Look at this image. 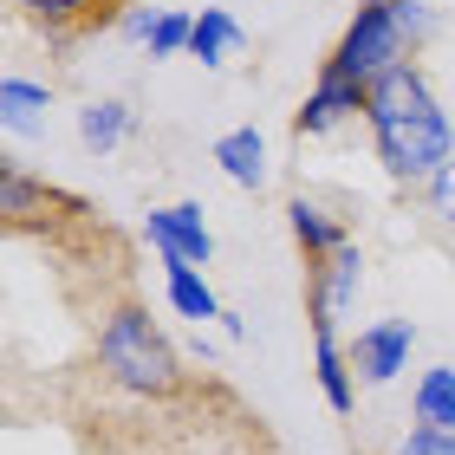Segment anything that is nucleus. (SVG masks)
Returning <instances> with one entry per match:
<instances>
[{"label": "nucleus", "instance_id": "0eeeda50", "mask_svg": "<svg viewBox=\"0 0 455 455\" xmlns=\"http://www.w3.org/2000/svg\"><path fill=\"white\" fill-rule=\"evenodd\" d=\"M423 111H443L429 78L417 66H390L384 78H371L364 92V124H397V117H423Z\"/></svg>", "mask_w": 455, "mask_h": 455}, {"label": "nucleus", "instance_id": "1a4fd4ad", "mask_svg": "<svg viewBox=\"0 0 455 455\" xmlns=\"http://www.w3.org/2000/svg\"><path fill=\"white\" fill-rule=\"evenodd\" d=\"M286 215H293V241L306 247V267H319V260H332L339 247L351 241V228L339 221V215H325L313 196H293L286 202Z\"/></svg>", "mask_w": 455, "mask_h": 455}, {"label": "nucleus", "instance_id": "ddd939ff", "mask_svg": "<svg viewBox=\"0 0 455 455\" xmlns=\"http://www.w3.org/2000/svg\"><path fill=\"white\" fill-rule=\"evenodd\" d=\"M156 260H163V280H170V306H176L182 319H196V325L202 319H228L221 299L209 293V280H202L189 260H176V254H156Z\"/></svg>", "mask_w": 455, "mask_h": 455}, {"label": "nucleus", "instance_id": "aec40b11", "mask_svg": "<svg viewBox=\"0 0 455 455\" xmlns=\"http://www.w3.org/2000/svg\"><path fill=\"white\" fill-rule=\"evenodd\" d=\"M156 20H163V7H143V0H137V7H131V13H124V20H117V33H124V39H143V46H150V33H156Z\"/></svg>", "mask_w": 455, "mask_h": 455}, {"label": "nucleus", "instance_id": "4be33fe9", "mask_svg": "<svg viewBox=\"0 0 455 455\" xmlns=\"http://www.w3.org/2000/svg\"><path fill=\"white\" fill-rule=\"evenodd\" d=\"M131 7H137V0H111V13H117V20H124V13H131Z\"/></svg>", "mask_w": 455, "mask_h": 455}, {"label": "nucleus", "instance_id": "7ed1b4c3", "mask_svg": "<svg viewBox=\"0 0 455 455\" xmlns=\"http://www.w3.org/2000/svg\"><path fill=\"white\" fill-rule=\"evenodd\" d=\"M371 143H378V163L397 182H436L449 163H455V124L443 111L397 117V124H371Z\"/></svg>", "mask_w": 455, "mask_h": 455}, {"label": "nucleus", "instance_id": "f3484780", "mask_svg": "<svg viewBox=\"0 0 455 455\" xmlns=\"http://www.w3.org/2000/svg\"><path fill=\"white\" fill-rule=\"evenodd\" d=\"M449 410H455V371L436 364V371H423V384H417V423L423 429H443Z\"/></svg>", "mask_w": 455, "mask_h": 455}, {"label": "nucleus", "instance_id": "9b49d317", "mask_svg": "<svg viewBox=\"0 0 455 455\" xmlns=\"http://www.w3.org/2000/svg\"><path fill=\"white\" fill-rule=\"evenodd\" d=\"M235 52H247V27H241L235 13H221V7H202V13H196L189 59H202V66H228Z\"/></svg>", "mask_w": 455, "mask_h": 455}, {"label": "nucleus", "instance_id": "f8f14e48", "mask_svg": "<svg viewBox=\"0 0 455 455\" xmlns=\"http://www.w3.org/2000/svg\"><path fill=\"white\" fill-rule=\"evenodd\" d=\"M27 20H39L46 33H72V27H117L111 0H13Z\"/></svg>", "mask_w": 455, "mask_h": 455}, {"label": "nucleus", "instance_id": "a211bd4d", "mask_svg": "<svg viewBox=\"0 0 455 455\" xmlns=\"http://www.w3.org/2000/svg\"><path fill=\"white\" fill-rule=\"evenodd\" d=\"M189 39H196V20H189V13H163V20H156V33H150V59H176V52H189Z\"/></svg>", "mask_w": 455, "mask_h": 455}, {"label": "nucleus", "instance_id": "6e6552de", "mask_svg": "<svg viewBox=\"0 0 455 455\" xmlns=\"http://www.w3.org/2000/svg\"><path fill=\"white\" fill-rule=\"evenodd\" d=\"M364 92H371V85H351V78H339V72H319V85H313V98L299 105L293 131H299V137H325L332 124H345V117L364 111Z\"/></svg>", "mask_w": 455, "mask_h": 455}, {"label": "nucleus", "instance_id": "4468645a", "mask_svg": "<svg viewBox=\"0 0 455 455\" xmlns=\"http://www.w3.org/2000/svg\"><path fill=\"white\" fill-rule=\"evenodd\" d=\"M131 124H137V111L124 105V98H92L85 111H78V143H85V150H117L124 137H131Z\"/></svg>", "mask_w": 455, "mask_h": 455}, {"label": "nucleus", "instance_id": "9d476101", "mask_svg": "<svg viewBox=\"0 0 455 455\" xmlns=\"http://www.w3.org/2000/svg\"><path fill=\"white\" fill-rule=\"evenodd\" d=\"M215 163H221V176L228 182H241V189H260L267 182V143L254 124H235V131H221L215 137Z\"/></svg>", "mask_w": 455, "mask_h": 455}, {"label": "nucleus", "instance_id": "dca6fc26", "mask_svg": "<svg viewBox=\"0 0 455 455\" xmlns=\"http://www.w3.org/2000/svg\"><path fill=\"white\" fill-rule=\"evenodd\" d=\"M313 345H319V390H325V403H332L339 417H345V410L358 403V384H351V358L339 351V332H319Z\"/></svg>", "mask_w": 455, "mask_h": 455}, {"label": "nucleus", "instance_id": "39448f33", "mask_svg": "<svg viewBox=\"0 0 455 455\" xmlns=\"http://www.w3.org/2000/svg\"><path fill=\"white\" fill-rule=\"evenodd\" d=\"M410 345H417V325L410 319H378V325H364L358 339H351V371H358L364 384H390L397 371L410 364Z\"/></svg>", "mask_w": 455, "mask_h": 455}, {"label": "nucleus", "instance_id": "423d86ee", "mask_svg": "<svg viewBox=\"0 0 455 455\" xmlns=\"http://www.w3.org/2000/svg\"><path fill=\"white\" fill-rule=\"evenodd\" d=\"M143 235H150L156 254H176L189 267H209V254H215V235H209V221H202V202L150 209V215H143Z\"/></svg>", "mask_w": 455, "mask_h": 455}, {"label": "nucleus", "instance_id": "20e7f679", "mask_svg": "<svg viewBox=\"0 0 455 455\" xmlns=\"http://www.w3.org/2000/svg\"><path fill=\"white\" fill-rule=\"evenodd\" d=\"M358 286H364V254H358V241H345L332 260L306 267V313H313V339H319V332H339V319L351 313Z\"/></svg>", "mask_w": 455, "mask_h": 455}, {"label": "nucleus", "instance_id": "f03ea898", "mask_svg": "<svg viewBox=\"0 0 455 455\" xmlns=\"http://www.w3.org/2000/svg\"><path fill=\"white\" fill-rule=\"evenodd\" d=\"M98 358H105V371L137 390V397H176L182 384V364H176V345L156 332V319L143 313L137 299H124L105 313V325H98Z\"/></svg>", "mask_w": 455, "mask_h": 455}, {"label": "nucleus", "instance_id": "412c9836", "mask_svg": "<svg viewBox=\"0 0 455 455\" xmlns=\"http://www.w3.org/2000/svg\"><path fill=\"white\" fill-rule=\"evenodd\" d=\"M423 189H429V209H436L443 221H455V163H449L436 182H423Z\"/></svg>", "mask_w": 455, "mask_h": 455}, {"label": "nucleus", "instance_id": "2eb2a0df", "mask_svg": "<svg viewBox=\"0 0 455 455\" xmlns=\"http://www.w3.org/2000/svg\"><path fill=\"white\" fill-rule=\"evenodd\" d=\"M0 111H7V131H39L52 117V92L33 78H0Z\"/></svg>", "mask_w": 455, "mask_h": 455}, {"label": "nucleus", "instance_id": "5701e85b", "mask_svg": "<svg viewBox=\"0 0 455 455\" xmlns=\"http://www.w3.org/2000/svg\"><path fill=\"white\" fill-rule=\"evenodd\" d=\"M443 429H455V410H449V423H443Z\"/></svg>", "mask_w": 455, "mask_h": 455}, {"label": "nucleus", "instance_id": "6ab92c4d", "mask_svg": "<svg viewBox=\"0 0 455 455\" xmlns=\"http://www.w3.org/2000/svg\"><path fill=\"white\" fill-rule=\"evenodd\" d=\"M397 455H455V429H410V436L397 443Z\"/></svg>", "mask_w": 455, "mask_h": 455}, {"label": "nucleus", "instance_id": "f257e3e1", "mask_svg": "<svg viewBox=\"0 0 455 455\" xmlns=\"http://www.w3.org/2000/svg\"><path fill=\"white\" fill-rule=\"evenodd\" d=\"M429 27H436V13H429L423 0H364V7L351 13V27L339 33L325 72L351 78V85H371V78H384L390 66H410V52H417V39Z\"/></svg>", "mask_w": 455, "mask_h": 455}]
</instances>
